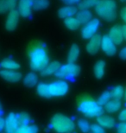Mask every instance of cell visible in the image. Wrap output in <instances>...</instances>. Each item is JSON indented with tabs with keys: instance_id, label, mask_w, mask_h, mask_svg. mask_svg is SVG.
<instances>
[{
	"instance_id": "74e56055",
	"label": "cell",
	"mask_w": 126,
	"mask_h": 133,
	"mask_svg": "<svg viewBox=\"0 0 126 133\" xmlns=\"http://www.w3.org/2000/svg\"><path fill=\"white\" fill-rule=\"evenodd\" d=\"M119 56L123 60H126V47H124L119 51Z\"/></svg>"
},
{
	"instance_id": "7402d4cb",
	"label": "cell",
	"mask_w": 126,
	"mask_h": 133,
	"mask_svg": "<svg viewBox=\"0 0 126 133\" xmlns=\"http://www.w3.org/2000/svg\"><path fill=\"white\" fill-rule=\"evenodd\" d=\"M92 15L89 10H80V11L77 13V19L79 20L80 24H85L92 20Z\"/></svg>"
},
{
	"instance_id": "7a4b0ae2",
	"label": "cell",
	"mask_w": 126,
	"mask_h": 133,
	"mask_svg": "<svg viewBox=\"0 0 126 133\" xmlns=\"http://www.w3.org/2000/svg\"><path fill=\"white\" fill-rule=\"evenodd\" d=\"M95 11L103 20L112 22L117 18V4L114 0H100L95 6Z\"/></svg>"
},
{
	"instance_id": "f546056e",
	"label": "cell",
	"mask_w": 126,
	"mask_h": 133,
	"mask_svg": "<svg viewBox=\"0 0 126 133\" xmlns=\"http://www.w3.org/2000/svg\"><path fill=\"white\" fill-rule=\"evenodd\" d=\"M49 6V0H34L33 9L36 10H42L47 9Z\"/></svg>"
},
{
	"instance_id": "6da1fadb",
	"label": "cell",
	"mask_w": 126,
	"mask_h": 133,
	"mask_svg": "<svg viewBox=\"0 0 126 133\" xmlns=\"http://www.w3.org/2000/svg\"><path fill=\"white\" fill-rule=\"evenodd\" d=\"M49 63V57L43 45L36 44L29 51V64L32 70L42 71Z\"/></svg>"
},
{
	"instance_id": "4fadbf2b",
	"label": "cell",
	"mask_w": 126,
	"mask_h": 133,
	"mask_svg": "<svg viewBox=\"0 0 126 133\" xmlns=\"http://www.w3.org/2000/svg\"><path fill=\"white\" fill-rule=\"evenodd\" d=\"M0 76L4 81L10 83L18 82L22 79V74L17 72V70H8V69H3L0 71Z\"/></svg>"
},
{
	"instance_id": "52a82bcc",
	"label": "cell",
	"mask_w": 126,
	"mask_h": 133,
	"mask_svg": "<svg viewBox=\"0 0 126 133\" xmlns=\"http://www.w3.org/2000/svg\"><path fill=\"white\" fill-rule=\"evenodd\" d=\"M100 27V20L98 18H93L85 23L84 28L81 30V36L84 39H90L91 37H92L94 35H96V32L98 30Z\"/></svg>"
},
{
	"instance_id": "cb8c5ba5",
	"label": "cell",
	"mask_w": 126,
	"mask_h": 133,
	"mask_svg": "<svg viewBox=\"0 0 126 133\" xmlns=\"http://www.w3.org/2000/svg\"><path fill=\"white\" fill-rule=\"evenodd\" d=\"M79 52H80V49H79V47L78 46L77 44H73L69 49V52H68V62H71V63H74L77 61L78 57L79 55Z\"/></svg>"
},
{
	"instance_id": "ab89813d",
	"label": "cell",
	"mask_w": 126,
	"mask_h": 133,
	"mask_svg": "<svg viewBox=\"0 0 126 133\" xmlns=\"http://www.w3.org/2000/svg\"><path fill=\"white\" fill-rule=\"evenodd\" d=\"M4 126H5V119L3 118L2 117H0V131L4 129Z\"/></svg>"
},
{
	"instance_id": "d590c367",
	"label": "cell",
	"mask_w": 126,
	"mask_h": 133,
	"mask_svg": "<svg viewBox=\"0 0 126 133\" xmlns=\"http://www.w3.org/2000/svg\"><path fill=\"white\" fill-rule=\"evenodd\" d=\"M118 119L121 122H126V108L120 111L118 115Z\"/></svg>"
},
{
	"instance_id": "9c48e42d",
	"label": "cell",
	"mask_w": 126,
	"mask_h": 133,
	"mask_svg": "<svg viewBox=\"0 0 126 133\" xmlns=\"http://www.w3.org/2000/svg\"><path fill=\"white\" fill-rule=\"evenodd\" d=\"M20 14L17 10H13L8 13V16L5 20V29L8 31H13L17 29L18 23H19L20 19Z\"/></svg>"
},
{
	"instance_id": "e0dca14e",
	"label": "cell",
	"mask_w": 126,
	"mask_h": 133,
	"mask_svg": "<svg viewBox=\"0 0 126 133\" xmlns=\"http://www.w3.org/2000/svg\"><path fill=\"white\" fill-rule=\"evenodd\" d=\"M17 5V0H0V14L15 10Z\"/></svg>"
},
{
	"instance_id": "4316f807",
	"label": "cell",
	"mask_w": 126,
	"mask_h": 133,
	"mask_svg": "<svg viewBox=\"0 0 126 133\" xmlns=\"http://www.w3.org/2000/svg\"><path fill=\"white\" fill-rule=\"evenodd\" d=\"M110 94H111V97L112 99L120 100L123 97H124V89L122 86H117L111 89V91L110 92Z\"/></svg>"
},
{
	"instance_id": "d6a6232c",
	"label": "cell",
	"mask_w": 126,
	"mask_h": 133,
	"mask_svg": "<svg viewBox=\"0 0 126 133\" xmlns=\"http://www.w3.org/2000/svg\"><path fill=\"white\" fill-rule=\"evenodd\" d=\"M111 94H110V92L105 91L100 95V98H98V100H97V102H98V105L103 106V105H105L106 103H108L109 101L111 100Z\"/></svg>"
},
{
	"instance_id": "60d3db41",
	"label": "cell",
	"mask_w": 126,
	"mask_h": 133,
	"mask_svg": "<svg viewBox=\"0 0 126 133\" xmlns=\"http://www.w3.org/2000/svg\"><path fill=\"white\" fill-rule=\"evenodd\" d=\"M123 27V34H124V39L126 40V24H124Z\"/></svg>"
},
{
	"instance_id": "ffe728a7",
	"label": "cell",
	"mask_w": 126,
	"mask_h": 133,
	"mask_svg": "<svg viewBox=\"0 0 126 133\" xmlns=\"http://www.w3.org/2000/svg\"><path fill=\"white\" fill-rule=\"evenodd\" d=\"M122 103L118 99H111L104 105V110L108 113H114L121 108Z\"/></svg>"
},
{
	"instance_id": "836d02e7",
	"label": "cell",
	"mask_w": 126,
	"mask_h": 133,
	"mask_svg": "<svg viewBox=\"0 0 126 133\" xmlns=\"http://www.w3.org/2000/svg\"><path fill=\"white\" fill-rule=\"evenodd\" d=\"M90 131L92 133H105L104 129L102 126H100L98 124H93L90 127Z\"/></svg>"
},
{
	"instance_id": "1f68e13d",
	"label": "cell",
	"mask_w": 126,
	"mask_h": 133,
	"mask_svg": "<svg viewBox=\"0 0 126 133\" xmlns=\"http://www.w3.org/2000/svg\"><path fill=\"white\" fill-rule=\"evenodd\" d=\"M78 127L83 133H88L90 131V124L88 123L87 120H85L83 118H80L78 120Z\"/></svg>"
},
{
	"instance_id": "e575fe53",
	"label": "cell",
	"mask_w": 126,
	"mask_h": 133,
	"mask_svg": "<svg viewBox=\"0 0 126 133\" xmlns=\"http://www.w3.org/2000/svg\"><path fill=\"white\" fill-rule=\"evenodd\" d=\"M117 130L118 133H126V122H121L117 125Z\"/></svg>"
},
{
	"instance_id": "f6af8a7d",
	"label": "cell",
	"mask_w": 126,
	"mask_h": 133,
	"mask_svg": "<svg viewBox=\"0 0 126 133\" xmlns=\"http://www.w3.org/2000/svg\"><path fill=\"white\" fill-rule=\"evenodd\" d=\"M68 133H71V132H68Z\"/></svg>"
},
{
	"instance_id": "5bb4252c",
	"label": "cell",
	"mask_w": 126,
	"mask_h": 133,
	"mask_svg": "<svg viewBox=\"0 0 126 133\" xmlns=\"http://www.w3.org/2000/svg\"><path fill=\"white\" fill-rule=\"evenodd\" d=\"M112 41L116 45L121 44L124 41V34H123V27L121 25H114L109 31V35Z\"/></svg>"
},
{
	"instance_id": "b9f144b4",
	"label": "cell",
	"mask_w": 126,
	"mask_h": 133,
	"mask_svg": "<svg viewBox=\"0 0 126 133\" xmlns=\"http://www.w3.org/2000/svg\"><path fill=\"white\" fill-rule=\"evenodd\" d=\"M2 111H3V109H2V105H1V103H0V114L2 113Z\"/></svg>"
},
{
	"instance_id": "ba28073f",
	"label": "cell",
	"mask_w": 126,
	"mask_h": 133,
	"mask_svg": "<svg viewBox=\"0 0 126 133\" xmlns=\"http://www.w3.org/2000/svg\"><path fill=\"white\" fill-rule=\"evenodd\" d=\"M101 49L108 56H113L117 53V47L114 42L110 38L108 35L104 36L101 39Z\"/></svg>"
},
{
	"instance_id": "8992f818",
	"label": "cell",
	"mask_w": 126,
	"mask_h": 133,
	"mask_svg": "<svg viewBox=\"0 0 126 133\" xmlns=\"http://www.w3.org/2000/svg\"><path fill=\"white\" fill-rule=\"evenodd\" d=\"M50 94L52 97H61L68 94L69 90V86L68 82L60 79V81H55L49 84Z\"/></svg>"
},
{
	"instance_id": "d4e9b609",
	"label": "cell",
	"mask_w": 126,
	"mask_h": 133,
	"mask_svg": "<svg viewBox=\"0 0 126 133\" xmlns=\"http://www.w3.org/2000/svg\"><path fill=\"white\" fill-rule=\"evenodd\" d=\"M0 66L4 69H8V70H17L20 68L19 63L11 59H8V58L3 60Z\"/></svg>"
},
{
	"instance_id": "d6986e66",
	"label": "cell",
	"mask_w": 126,
	"mask_h": 133,
	"mask_svg": "<svg viewBox=\"0 0 126 133\" xmlns=\"http://www.w3.org/2000/svg\"><path fill=\"white\" fill-rule=\"evenodd\" d=\"M36 92L40 97L44 98V99H49V98L52 97L50 94L49 84L42 83V82L39 83L36 87Z\"/></svg>"
},
{
	"instance_id": "8d00e7d4",
	"label": "cell",
	"mask_w": 126,
	"mask_h": 133,
	"mask_svg": "<svg viewBox=\"0 0 126 133\" xmlns=\"http://www.w3.org/2000/svg\"><path fill=\"white\" fill-rule=\"evenodd\" d=\"M61 2L68 5H73L77 4V3H79V0H61Z\"/></svg>"
},
{
	"instance_id": "7bdbcfd3",
	"label": "cell",
	"mask_w": 126,
	"mask_h": 133,
	"mask_svg": "<svg viewBox=\"0 0 126 133\" xmlns=\"http://www.w3.org/2000/svg\"><path fill=\"white\" fill-rule=\"evenodd\" d=\"M124 99L126 101V89H125V91H124Z\"/></svg>"
},
{
	"instance_id": "83f0119b",
	"label": "cell",
	"mask_w": 126,
	"mask_h": 133,
	"mask_svg": "<svg viewBox=\"0 0 126 133\" xmlns=\"http://www.w3.org/2000/svg\"><path fill=\"white\" fill-rule=\"evenodd\" d=\"M38 132V127L33 124H26V125H21L16 133H37Z\"/></svg>"
},
{
	"instance_id": "4dcf8cb0",
	"label": "cell",
	"mask_w": 126,
	"mask_h": 133,
	"mask_svg": "<svg viewBox=\"0 0 126 133\" xmlns=\"http://www.w3.org/2000/svg\"><path fill=\"white\" fill-rule=\"evenodd\" d=\"M17 118L18 120V123H19V125H26V124H29V122H30V118H29V115L26 112H19L17 114Z\"/></svg>"
},
{
	"instance_id": "603a6c76",
	"label": "cell",
	"mask_w": 126,
	"mask_h": 133,
	"mask_svg": "<svg viewBox=\"0 0 126 133\" xmlns=\"http://www.w3.org/2000/svg\"><path fill=\"white\" fill-rule=\"evenodd\" d=\"M38 81V77H37L36 74L34 72H30V73L27 74L25 77L23 78V84L27 87H34L37 84Z\"/></svg>"
},
{
	"instance_id": "f35d334b",
	"label": "cell",
	"mask_w": 126,
	"mask_h": 133,
	"mask_svg": "<svg viewBox=\"0 0 126 133\" xmlns=\"http://www.w3.org/2000/svg\"><path fill=\"white\" fill-rule=\"evenodd\" d=\"M120 16H121V17L123 18V20L126 23V6L121 10V11H120Z\"/></svg>"
},
{
	"instance_id": "ac0fdd59",
	"label": "cell",
	"mask_w": 126,
	"mask_h": 133,
	"mask_svg": "<svg viewBox=\"0 0 126 133\" xmlns=\"http://www.w3.org/2000/svg\"><path fill=\"white\" fill-rule=\"evenodd\" d=\"M61 63L56 61L49 62V64L46 66L43 70L42 71V76H49L51 74H55L56 72L59 70V68H61Z\"/></svg>"
},
{
	"instance_id": "30bf717a",
	"label": "cell",
	"mask_w": 126,
	"mask_h": 133,
	"mask_svg": "<svg viewBox=\"0 0 126 133\" xmlns=\"http://www.w3.org/2000/svg\"><path fill=\"white\" fill-rule=\"evenodd\" d=\"M34 0H19L17 4V10L21 17L27 18L32 14Z\"/></svg>"
},
{
	"instance_id": "277c9868",
	"label": "cell",
	"mask_w": 126,
	"mask_h": 133,
	"mask_svg": "<svg viewBox=\"0 0 126 133\" xmlns=\"http://www.w3.org/2000/svg\"><path fill=\"white\" fill-rule=\"evenodd\" d=\"M51 125L58 133H68L74 131L75 124L68 116L63 114H55L51 118Z\"/></svg>"
},
{
	"instance_id": "ee69618b",
	"label": "cell",
	"mask_w": 126,
	"mask_h": 133,
	"mask_svg": "<svg viewBox=\"0 0 126 133\" xmlns=\"http://www.w3.org/2000/svg\"><path fill=\"white\" fill-rule=\"evenodd\" d=\"M121 1H122V2H125V1H126V0H121Z\"/></svg>"
},
{
	"instance_id": "5b68a950",
	"label": "cell",
	"mask_w": 126,
	"mask_h": 133,
	"mask_svg": "<svg viewBox=\"0 0 126 133\" xmlns=\"http://www.w3.org/2000/svg\"><path fill=\"white\" fill-rule=\"evenodd\" d=\"M79 66L76 65L75 63L68 62L65 65L61 66L55 74L56 77L60 79H72L79 75Z\"/></svg>"
},
{
	"instance_id": "7c38bea8",
	"label": "cell",
	"mask_w": 126,
	"mask_h": 133,
	"mask_svg": "<svg viewBox=\"0 0 126 133\" xmlns=\"http://www.w3.org/2000/svg\"><path fill=\"white\" fill-rule=\"evenodd\" d=\"M101 36L97 34L89 39L87 46H85V49L90 55H95L98 52L101 46Z\"/></svg>"
},
{
	"instance_id": "8fae6325",
	"label": "cell",
	"mask_w": 126,
	"mask_h": 133,
	"mask_svg": "<svg viewBox=\"0 0 126 133\" xmlns=\"http://www.w3.org/2000/svg\"><path fill=\"white\" fill-rule=\"evenodd\" d=\"M19 126L20 125L17 118V114L10 112L5 118V131L6 133H16Z\"/></svg>"
},
{
	"instance_id": "44dd1931",
	"label": "cell",
	"mask_w": 126,
	"mask_h": 133,
	"mask_svg": "<svg viewBox=\"0 0 126 133\" xmlns=\"http://www.w3.org/2000/svg\"><path fill=\"white\" fill-rule=\"evenodd\" d=\"M104 68H105V62L104 61H98L93 66V73L94 76L97 79H100L104 75Z\"/></svg>"
},
{
	"instance_id": "9a60e30c",
	"label": "cell",
	"mask_w": 126,
	"mask_h": 133,
	"mask_svg": "<svg viewBox=\"0 0 126 133\" xmlns=\"http://www.w3.org/2000/svg\"><path fill=\"white\" fill-rule=\"evenodd\" d=\"M78 9L74 5H67V6L61 7L60 10H58V17L60 18H68L73 17L74 15L77 14Z\"/></svg>"
},
{
	"instance_id": "f1b7e54d",
	"label": "cell",
	"mask_w": 126,
	"mask_h": 133,
	"mask_svg": "<svg viewBox=\"0 0 126 133\" xmlns=\"http://www.w3.org/2000/svg\"><path fill=\"white\" fill-rule=\"evenodd\" d=\"M100 0H82L79 3V8L80 10H89L90 8L95 7Z\"/></svg>"
},
{
	"instance_id": "3957f363",
	"label": "cell",
	"mask_w": 126,
	"mask_h": 133,
	"mask_svg": "<svg viewBox=\"0 0 126 133\" xmlns=\"http://www.w3.org/2000/svg\"><path fill=\"white\" fill-rule=\"evenodd\" d=\"M78 109L81 113L85 116L93 118V117H98L103 114L104 108L100 105H98L97 101H95L92 98H85L79 104Z\"/></svg>"
},
{
	"instance_id": "2e32d148",
	"label": "cell",
	"mask_w": 126,
	"mask_h": 133,
	"mask_svg": "<svg viewBox=\"0 0 126 133\" xmlns=\"http://www.w3.org/2000/svg\"><path fill=\"white\" fill-rule=\"evenodd\" d=\"M97 122L104 129H112L116 125V121L112 117L108 115H103V114L98 117Z\"/></svg>"
},
{
	"instance_id": "484cf974",
	"label": "cell",
	"mask_w": 126,
	"mask_h": 133,
	"mask_svg": "<svg viewBox=\"0 0 126 133\" xmlns=\"http://www.w3.org/2000/svg\"><path fill=\"white\" fill-rule=\"evenodd\" d=\"M64 24L68 30H76L79 28L80 23L76 17H68L64 19Z\"/></svg>"
}]
</instances>
